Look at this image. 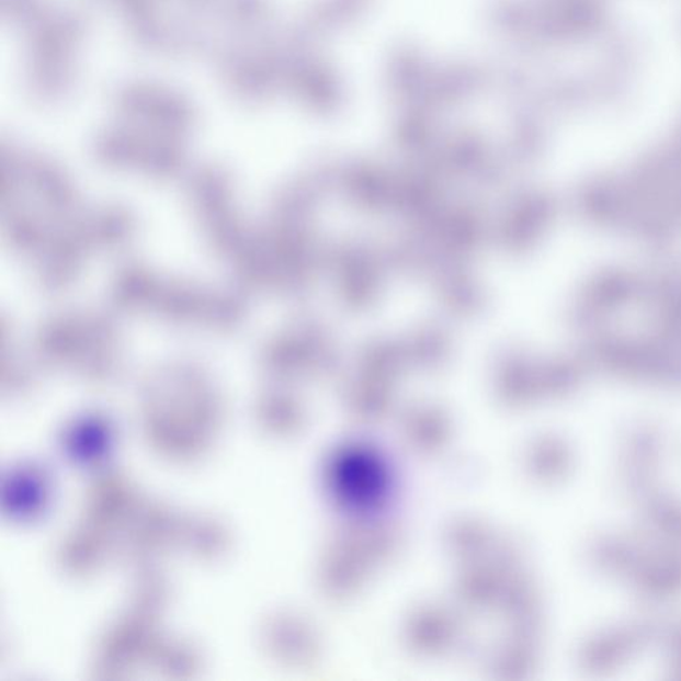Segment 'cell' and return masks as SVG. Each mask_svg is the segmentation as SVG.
<instances>
[{
  "label": "cell",
  "instance_id": "6da1fadb",
  "mask_svg": "<svg viewBox=\"0 0 681 681\" xmlns=\"http://www.w3.org/2000/svg\"><path fill=\"white\" fill-rule=\"evenodd\" d=\"M591 560L605 571L635 574L646 559L627 541L602 538L591 546Z\"/></svg>",
  "mask_w": 681,
  "mask_h": 681
},
{
  "label": "cell",
  "instance_id": "7a4b0ae2",
  "mask_svg": "<svg viewBox=\"0 0 681 681\" xmlns=\"http://www.w3.org/2000/svg\"><path fill=\"white\" fill-rule=\"evenodd\" d=\"M660 450L658 430L640 427L631 431L627 441V464L655 467Z\"/></svg>",
  "mask_w": 681,
  "mask_h": 681
}]
</instances>
